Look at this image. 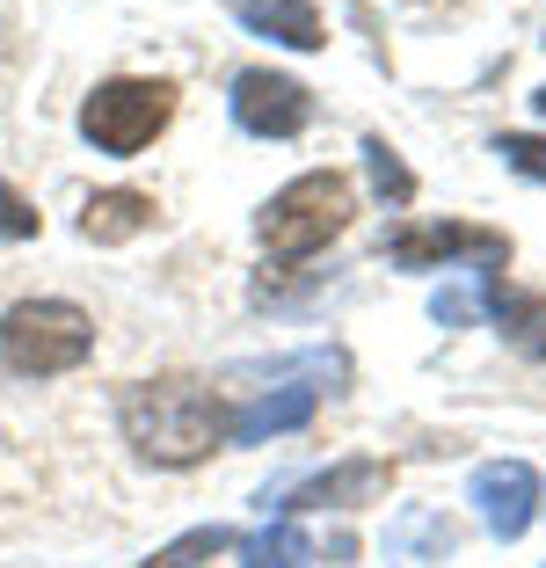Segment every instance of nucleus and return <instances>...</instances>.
Returning a JSON list of instances; mask_svg holds the SVG:
<instances>
[{
	"label": "nucleus",
	"instance_id": "f257e3e1",
	"mask_svg": "<svg viewBox=\"0 0 546 568\" xmlns=\"http://www.w3.org/2000/svg\"><path fill=\"white\" fill-rule=\"evenodd\" d=\"M117 423H124V437H132L139 459H153V467H198V459H212V452L226 445L233 416H226V402H219L204 379L168 372V379L124 386Z\"/></svg>",
	"mask_w": 546,
	"mask_h": 568
},
{
	"label": "nucleus",
	"instance_id": "f03ea898",
	"mask_svg": "<svg viewBox=\"0 0 546 568\" xmlns=\"http://www.w3.org/2000/svg\"><path fill=\"white\" fill-rule=\"evenodd\" d=\"M88 351H95V321L73 300H22L0 314V372H16V379L73 372Z\"/></svg>",
	"mask_w": 546,
	"mask_h": 568
},
{
	"label": "nucleus",
	"instance_id": "7ed1b4c3",
	"mask_svg": "<svg viewBox=\"0 0 546 568\" xmlns=\"http://www.w3.org/2000/svg\"><path fill=\"white\" fill-rule=\"evenodd\" d=\"M350 226V183L335 175V168H321V175H299V183H284L277 197L263 204V219H255V234H263L270 255H314L328 248L335 234Z\"/></svg>",
	"mask_w": 546,
	"mask_h": 568
},
{
	"label": "nucleus",
	"instance_id": "20e7f679",
	"mask_svg": "<svg viewBox=\"0 0 546 568\" xmlns=\"http://www.w3.org/2000/svg\"><path fill=\"white\" fill-rule=\"evenodd\" d=\"M168 118H175V88L168 81H102L95 95L81 102V132H88V146H102V153L153 146V139L168 132Z\"/></svg>",
	"mask_w": 546,
	"mask_h": 568
},
{
	"label": "nucleus",
	"instance_id": "39448f33",
	"mask_svg": "<svg viewBox=\"0 0 546 568\" xmlns=\"http://www.w3.org/2000/svg\"><path fill=\"white\" fill-rule=\"evenodd\" d=\"M306 118H314V95L299 81H284V73L270 67H249L241 81H233V124L255 139H292L306 132Z\"/></svg>",
	"mask_w": 546,
	"mask_h": 568
},
{
	"label": "nucleus",
	"instance_id": "423d86ee",
	"mask_svg": "<svg viewBox=\"0 0 546 568\" xmlns=\"http://www.w3.org/2000/svg\"><path fill=\"white\" fill-rule=\"evenodd\" d=\"M394 255L401 270H437V263H496L503 270V255H510V241L503 234H488V226H408V234H394Z\"/></svg>",
	"mask_w": 546,
	"mask_h": 568
},
{
	"label": "nucleus",
	"instance_id": "0eeeda50",
	"mask_svg": "<svg viewBox=\"0 0 546 568\" xmlns=\"http://www.w3.org/2000/svg\"><path fill=\"white\" fill-rule=\"evenodd\" d=\"M474 503H481V525L496 539H517L532 525V503H539V481H532L525 459H488L474 474Z\"/></svg>",
	"mask_w": 546,
	"mask_h": 568
},
{
	"label": "nucleus",
	"instance_id": "6e6552de",
	"mask_svg": "<svg viewBox=\"0 0 546 568\" xmlns=\"http://www.w3.org/2000/svg\"><path fill=\"white\" fill-rule=\"evenodd\" d=\"M386 481H394V474H386L380 459H343V467L314 474V481H299L284 510H350V503H380Z\"/></svg>",
	"mask_w": 546,
	"mask_h": 568
},
{
	"label": "nucleus",
	"instance_id": "1a4fd4ad",
	"mask_svg": "<svg viewBox=\"0 0 546 568\" xmlns=\"http://www.w3.org/2000/svg\"><path fill=\"white\" fill-rule=\"evenodd\" d=\"M314 386H277V394H263V402H249V408H233V423H226V437L233 445H263V437H277V430H299V423L314 416Z\"/></svg>",
	"mask_w": 546,
	"mask_h": 568
},
{
	"label": "nucleus",
	"instance_id": "9d476101",
	"mask_svg": "<svg viewBox=\"0 0 546 568\" xmlns=\"http://www.w3.org/2000/svg\"><path fill=\"white\" fill-rule=\"evenodd\" d=\"M226 8L249 22L255 37H277V44H292V51H321L314 0H226Z\"/></svg>",
	"mask_w": 546,
	"mask_h": 568
},
{
	"label": "nucleus",
	"instance_id": "9b49d317",
	"mask_svg": "<svg viewBox=\"0 0 546 568\" xmlns=\"http://www.w3.org/2000/svg\"><path fill=\"white\" fill-rule=\"evenodd\" d=\"M146 226H153V197H146V190H95V197L81 204V234L102 241V248L146 234Z\"/></svg>",
	"mask_w": 546,
	"mask_h": 568
},
{
	"label": "nucleus",
	"instance_id": "f8f14e48",
	"mask_svg": "<svg viewBox=\"0 0 546 568\" xmlns=\"http://www.w3.org/2000/svg\"><path fill=\"white\" fill-rule=\"evenodd\" d=\"M481 300L496 306V321L517 335V343H525L532 357H546V300H525V292H510L503 277H488V284H481Z\"/></svg>",
	"mask_w": 546,
	"mask_h": 568
},
{
	"label": "nucleus",
	"instance_id": "ddd939ff",
	"mask_svg": "<svg viewBox=\"0 0 546 568\" xmlns=\"http://www.w3.org/2000/svg\"><path fill=\"white\" fill-rule=\"evenodd\" d=\"M241 561H249V568H306L314 547H306V532H299L292 518H277L263 539H241Z\"/></svg>",
	"mask_w": 546,
	"mask_h": 568
},
{
	"label": "nucleus",
	"instance_id": "4468645a",
	"mask_svg": "<svg viewBox=\"0 0 546 568\" xmlns=\"http://www.w3.org/2000/svg\"><path fill=\"white\" fill-rule=\"evenodd\" d=\"M226 547H241L226 525H198V532H182L175 547H161L153 561H139V568H198V561H212V554H226Z\"/></svg>",
	"mask_w": 546,
	"mask_h": 568
},
{
	"label": "nucleus",
	"instance_id": "2eb2a0df",
	"mask_svg": "<svg viewBox=\"0 0 546 568\" xmlns=\"http://www.w3.org/2000/svg\"><path fill=\"white\" fill-rule=\"evenodd\" d=\"M364 168H372L380 197H394V204H408V197H415V175L401 168V153L386 146V139H364Z\"/></svg>",
	"mask_w": 546,
	"mask_h": 568
},
{
	"label": "nucleus",
	"instance_id": "dca6fc26",
	"mask_svg": "<svg viewBox=\"0 0 546 568\" xmlns=\"http://www.w3.org/2000/svg\"><path fill=\"white\" fill-rule=\"evenodd\" d=\"M37 226H44V212H37V204L22 197V190L0 183V241H30Z\"/></svg>",
	"mask_w": 546,
	"mask_h": 568
},
{
	"label": "nucleus",
	"instance_id": "f3484780",
	"mask_svg": "<svg viewBox=\"0 0 546 568\" xmlns=\"http://www.w3.org/2000/svg\"><path fill=\"white\" fill-rule=\"evenodd\" d=\"M496 153L517 168V175H532V183H546V139H532V132H503L496 139Z\"/></svg>",
	"mask_w": 546,
	"mask_h": 568
},
{
	"label": "nucleus",
	"instance_id": "a211bd4d",
	"mask_svg": "<svg viewBox=\"0 0 546 568\" xmlns=\"http://www.w3.org/2000/svg\"><path fill=\"white\" fill-rule=\"evenodd\" d=\"M539 110H546V88H539Z\"/></svg>",
	"mask_w": 546,
	"mask_h": 568
}]
</instances>
